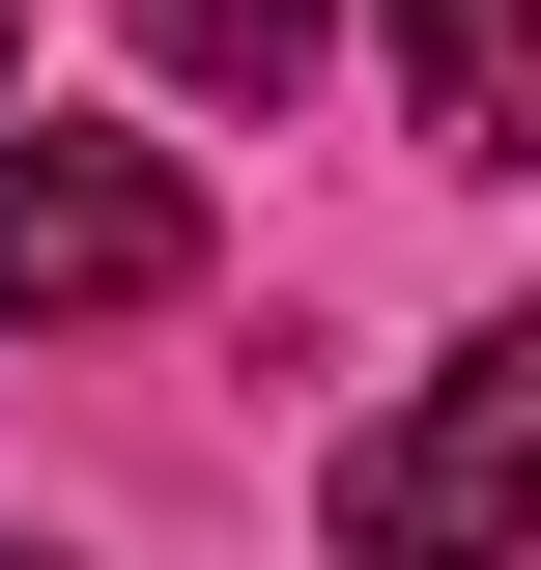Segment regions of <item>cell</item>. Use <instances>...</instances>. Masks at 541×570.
Segmentation results:
<instances>
[{"mask_svg":"<svg viewBox=\"0 0 541 570\" xmlns=\"http://www.w3.org/2000/svg\"><path fill=\"white\" fill-rule=\"evenodd\" d=\"M342 542L371 570H541V314H484L427 400L342 428Z\"/></svg>","mask_w":541,"mask_h":570,"instance_id":"6da1fadb","label":"cell"},{"mask_svg":"<svg viewBox=\"0 0 541 570\" xmlns=\"http://www.w3.org/2000/svg\"><path fill=\"white\" fill-rule=\"evenodd\" d=\"M142 285H200V200H171L142 142L29 115L0 142V343H86V314H142Z\"/></svg>","mask_w":541,"mask_h":570,"instance_id":"7a4b0ae2","label":"cell"},{"mask_svg":"<svg viewBox=\"0 0 541 570\" xmlns=\"http://www.w3.org/2000/svg\"><path fill=\"white\" fill-rule=\"evenodd\" d=\"M400 115L456 142V171H513L541 142V0H400Z\"/></svg>","mask_w":541,"mask_h":570,"instance_id":"3957f363","label":"cell"},{"mask_svg":"<svg viewBox=\"0 0 541 570\" xmlns=\"http://www.w3.org/2000/svg\"><path fill=\"white\" fill-rule=\"evenodd\" d=\"M314 29H342V0H142V58L228 86V115H285V86H314Z\"/></svg>","mask_w":541,"mask_h":570,"instance_id":"277c9868","label":"cell"},{"mask_svg":"<svg viewBox=\"0 0 541 570\" xmlns=\"http://www.w3.org/2000/svg\"><path fill=\"white\" fill-rule=\"evenodd\" d=\"M0 570H29V542H0Z\"/></svg>","mask_w":541,"mask_h":570,"instance_id":"5b68a950","label":"cell"}]
</instances>
